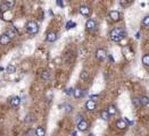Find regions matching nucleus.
<instances>
[{"label":"nucleus","instance_id":"obj_1","mask_svg":"<svg viewBox=\"0 0 149 136\" xmlns=\"http://www.w3.org/2000/svg\"><path fill=\"white\" fill-rule=\"evenodd\" d=\"M126 36V31L122 27H116L109 32V38L111 41L114 42H120L121 40H123Z\"/></svg>","mask_w":149,"mask_h":136},{"label":"nucleus","instance_id":"obj_19","mask_svg":"<svg viewBox=\"0 0 149 136\" xmlns=\"http://www.w3.org/2000/svg\"><path fill=\"white\" fill-rule=\"evenodd\" d=\"M142 64L146 67H149V53H146V55L142 56Z\"/></svg>","mask_w":149,"mask_h":136},{"label":"nucleus","instance_id":"obj_10","mask_svg":"<svg viewBox=\"0 0 149 136\" xmlns=\"http://www.w3.org/2000/svg\"><path fill=\"white\" fill-rule=\"evenodd\" d=\"M80 14L83 16H89L90 15V8L88 7V6H81L80 7Z\"/></svg>","mask_w":149,"mask_h":136},{"label":"nucleus","instance_id":"obj_32","mask_svg":"<svg viewBox=\"0 0 149 136\" xmlns=\"http://www.w3.org/2000/svg\"><path fill=\"white\" fill-rule=\"evenodd\" d=\"M129 4H130V1H123V0H122V1H120V5H121V6H128Z\"/></svg>","mask_w":149,"mask_h":136},{"label":"nucleus","instance_id":"obj_4","mask_svg":"<svg viewBox=\"0 0 149 136\" xmlns=\"http://www.w3.org/2000/svg\"><path fill=\"white\" fill-rule=\"evenodd\" d=\"M109 19L111 22L116 23V22H120L121 21V13H120L118 10H111L109 11Z\"/></svg>","mask_w":149,"mask_h":136},{"label":"nucleus","instance_id":"obj_16","mask_svg":"<svg viewBox=\"0 0 149 136\" xmlns=\"http://www.w3.org/2000/svg\"><path fill=\"white\" fill-rule=\"evenodd\" d=\"M35 134H36V136H44L46 135V130H44L43 127L39 126V127H36V128H35Z\"/></svg>","mask_w":149,"mask_h":136},{"label":"nucleus","instance_id":"obj_2","mask_svg":"<svg viewBox=\"0 0 149 136\" xmlns=\"http://www.w3.org/2000/svg\"><path fill=\"white\" fill-rule=\"evenodd\" d=\"M25 30H26V32L30 33V34H35V33H38V31H39V25L36 24L35 22L30 21V22L26 23V25H25Z\"/></svg>","mask_w":149,"mask_h":136},{"label":"nucleus","instance_id":"obj_26","mask_svg":"<svg viewBox=\"0 0 149 136\" xmlns=\"http://www.w3.org/2000/svg\"><path fill=\"white\" fill-rule=\"evenodd\" d=\"M80 78L83 79V81H88V79H89V74L87 72H82L81 75H80Z\"/></svg>","mask_w":149,"mask_h":136},{"label":"nucleus","instance_id":"obj_6","mask_svg":"<svg viewBox=\"0 0 149 136\" xmlns=\"http://www.w3.org/2000/svg\"><path fill=\"white\" fill-rule=\"evenodd\" d=\"M57 38H58V34L56 32H54V31H50V32L47 33V36H46V40H47L48 42H55Z\"/></svg>","mask_w":149,"mask_h":136},{"label":"nucleus","instance_id":"obj_20","mask_svg":"<svg viewBox=\"0 0 149 136\" xmlns=\"http://www.w3.org/2000/svg\"><path fill=\"white\" fill-rule=\"evenodd\" d=\"M100 117H101V119H104V120H108L110 117V115L108 113L107 110H102L101 113H100Z\"/></svg>","mask_w":149,"mask_h":136},{"label":"nucleus","instance_id":"obj_7","mask_svg":"<svg viewBox=\"0 0 149 136\" xmlns=\"http://www.w3.org/2000/svg\"><path fill=\"white\" fill-rule=\"evenodd\" d=\"M96 107H97L96 102L92 100H88L85 102V109H87L88 111H93V110L96 109Z\"/></svg>","mask_w":149,"mask_h":136},{"label":"nucleus","instance_id":"obj_13","mask_svg":"<svg viewBox=\"0 0 149 136\" xmlns=\"http://www.w3.org/2000/svg\"><path fill=\"white\" fill-rule=\"evenodd\" d=\"M73 95L75 96L76 99H80V98H82V96L84 95V91H83V90H81V89H79V87H77V89H75V90H74V92H73Z\"/></svg>","mask_w":149,"mask_h":136},{"label":"nucleus","instance_id":"obj_9","mask_svg":"<svg viewBox=\"0 0 149 136\" xmlns=\"http://www.w3.org/2000/svg\"><path fill=\"white\" fill-rule=\"evenodd\" d=\"M116 127L118 129H125L128 127V123L124 120V118H121L116 121Z\"/></svg>","mask_w":149,"mask_h":136},{"label":"nucleus","instance_id":"obj_25","mask_svg":"<svg viewBox=\"0 0 149 136\" xmlns=\"http://www.w3.org/2000/svg\"><path fill=\"white\" fill-rule=\"evenodd\" d=\"M132 102H133V104L136 107H140L141 106V100H140V98H133V100H132Z\"/></svg>","mask_w":149,"mask_h":136},{"label":"nucleus","instance_id":"obj_5","mask_svg":"<svg viewBox=\"0 0 149 136\" xmlns=\"http://www.w3.org/2000/svg\"><path fill=\"white\" fill-rule=\"evenodd\" d=\"M85 27H87V30L89 31V32H92V31L96 30V27H97V23L94 19H88L87 23H85Z\"/></svg>","mask_w":149,"mask_h":136},{"label":"nucleus","instance_id":"obj_21","mask_svg":"<svg viewBox=\"0 0 149 136\" xmlns=\"http://www.w3.org/2000/svg\"><path fill=\"white\" fill-rule=\"evenodd\" d=\"M41 78L42 79H49L50 78V72L49 70H43L41 73Z\"/></svg>","mask_w":149,"mask_h":136},{"label":"nucleus","instance_id":"obj_11","mask_svg":"<svg viewBox=\"0 0 149 136\" xmlns=\"http://www.w3.org/2000/svg\"><path fill=\"white\" fill-rule=\"evenodd\" d=\"M10 42V38L7 35L6 33H4L1 36H0V44H8Z\"/></svg>","mask_w":149,"mask_h":136},{"label":"nucleus","instance_id":"obj_31","mask_svg":"<svg viewBox=\"0 0 149 136\" xmlns=\"http://www.w3.org/2000/svg\"><path fill=\"white\" fill-rule=\"evenodd\" d=\"M98 99H99V95H97V94H94V95H91V96H90V100H92V101H94V102L98 100Z\"/></svg>","mask_w":149,"mask_h":136},{"label":"nucleus","instance_id":"obj_29","mask_svg":"<svg viewBox=\"0 0 149 136\" xmlns=\"http://www.w3.org/2000/svg\"><path fill=\"white\" fill-rule=\"evenodd\" d=\"M6 4L9 6V8H11V7L14 6V4H15V2H14V0H6Z\"/></svg>","mask_w":149,"mask_h":136},{"label":"nucleus","instance_id":"obj_3","mask_svg":"<svg viewBox=\"0 0 149 136\" xmlns=\"http://www.w3.org/2000/svg\"><path fill=\"white\" fill-rule=\"evenodd\" d=\"M107 57H108V55H107V52H106L105 49H101V48L97 49V51H96V58L98 59V60L104 61Z\"/></svg>","mask_w":149,"mask_h":136},{"label":"nucleus","instance_id":"obj_30","mask_svg":"<svg viewBox=\"0 0 149 136\" xmlns=\"http://www.w3.org/2000/svg\"><path fill=\"white\" fill-rule=\"evenodd\" d=\"M65 110H66V112H71L73 110V108H72V106H70V104H66V106H65Z\"/></svg>","mask_w":149,"mask_h":136},{"label":"nucleus","instance_id":"obj_22","mask_svg":"<svg viewBox=\"0 0 149 136\" xmlns=\"http://www.w3.org/2000/svg\"><path fill=\"white\" fill-rule=\"evenodd\" d=\"M33 120H34V116L32 115V113H28L26 117H25V120H24V121H25L26 124H31Z\"/></svg>","mask_w":149,"mask_h":136},{"label":"nucleus","instance_id":"obj_23","mask_svg":"<svg viewBox=\"0 0 149 136\" xmlns=\"http://www.w3.org/2000/svg\"><path fill=\"white\" fill-rule=\"evenodd\" d=\"M76 26V23H74L72 21H68L66 23V30H71V28H73V27H75Z\"/></svg>","mask_w":149,"mask_h":136},{"label":"nucleus","instance_id":"obj_15","mask_svg":"<svg viewBox=\"0 0 149 136\" xmlns=\"http://www.w3.org/2000/svg\"><path fill=\"white\" fill-rule=\"evenodd\" d=\"M10 8H9V6H8L7 4H6V1H4V2H1V5H0V13L1 14H4V13H6V11H8Z\"/></svg>","mask_w":149,"mask_h":136},{"label":"nucleus","instance_id":"obj_17","mask_svg":"<svg viewBox=\"0 0 149 136\" xmlns=\"http://www.w3.org/2000/svg\"><path fill=\"white\" fill-rule=\"evenodd\" d=\"M140 100H141V106L142 107H147L149 104V98L147 95H142L140 96Z\"/></svg>","mask_w":149,"mask_h":136},{"label":"nucleus","instance_id":"obj_28","mask_svg":"<svg viewBox=\"0 0 149 136\" xmlns=\"http://www.w3.org/2000/svg\"><path fill=\"white\" fill-rule=\"evenodd\" d=\"M73 92H74V90L72 89V87H68V89H66V90H65V93H66L67 95H71V94H72Z\"/></svg>","mask_w":149,"mask_h":136},{"label":"nucleus","instance_id":"obj_18","mask_svg":"<svg viewBox=\"0 0 149 136\" xmlns=\"http://www.w3.org/2000/svg\"><path fill=\"white\" fill-rule=\"evenodd\" d=\"M6 34H7L10 39L11 38H15V36H16V30H15V28H13V27H10V28H8V30H7Z\"/></svg>","mask_w":149,"mask_h":136},{"label":"nucleus","instance_id":"obj_12","mask_svg":"<svg viewBox=\"0 0 149 136\" xmlns=\"http://www.w3.org/2000/svg\"><path fill=\"white\" fill-rule=\"evenodd\" d=\"M19 103H21V99H19L18 96H14V98H11V100H10V104H11V107L16 108V107H18V106H19Z\"/></svg>","mask_w":149,"mask_h":136},{"label":"nucleus","instance_id":"obj_33","mask_svg":"<svg viewBox=\"0 0 149 136\" xmlns=\"http://www.w3.org/2000/svg\"><path fill=\"white\" fill-rule=\"evenodd\" d=\"M56 4H57V6H59V7H63V6H64V2L61 1V0H57Z\"/></svg>","mask_w":149,"mask_h":136},{"label":"nucleus","instance_id":"obj_24","mask_svg":"<svg viewBox=\"0 0 149 136\" xmlns=\"http://www.w3.org/2000/svg\"><path fill=\"white\" fill-rule=\"evenodd\" d=\"M6 70H7V73H9V74L15 73V66H14V65H8V66L6 67Z\"/></svg>","mask_w":149,"mask_h":136},{"label":"nucleus","instance_id":"obj_8","mask_svg":"<svg viewBox=\"0 0 149 136\" xmlns=\"http://www.w3.org/2000/svg\"><path fill=\"white\" fill-rule=\"evenodd\" d=\"M88 127H89V123H88L87 120H84V119L77 124V129L81 130V132H84V130H87Z\"/></svg>","mask_w":149,"mask_h":136},{"label":"nucleus","instance_id":"obj_37","mask_svg":"<svg viewBox=\"0 0 149 136\" xmlns=\"http://www.w3.org/2000/svg\"><path fill=\"white\" fill-rule=\"evenodd\" d=\"M136 38H137V39L140 38V33H137V34H136Z\"/></svg>","mask_w":149,"mask_h":136},{"label":"nucleus","instance_id":"obj_38","mask_svg":"<svg viewBox=\"0 0 149 136\" xmlns=\"http://www.w3.org/2000/svg\"><path fill=\"white\" fill-rule=\"evenodd\" d=\"M72 136H76V132H73L72 133Z\"/></svg>","mask_w":149,"mask_h":136},{"label":"nucleus","instance_id":"obj_35","mask_svg":"<svg viewBox=\"0 0 149 136\" xmlns=\"http://www.w3.org/2000/svg\"><path fill=\"white\" fill-rule=\"evenodd\" d=\"M33 133H35V130H34V132H33V130H28V132H27V136H31V135H32L33 134Z\"/></svg>","mask_w":149,"mask_h":136},{"label":"nucleus","instance_id":"obj_34","mask_svg":"<svg viewBox=\"0 0 149 136\" xmlns=\"http://www.w3.org/2000/svg\"><path fill=\"white\" fill-rule=\"evenodd\" d=\"M82 120H83V119H82V116H81V115H79V116L76 117V121H77V124H79L80 121H82Z\"/></svg>","mask_w":149,"mask_h":136},{"label":"nucleus","instance_id":"obj_14","mask_svg":"<svg viewBox=\"0 0 149 136\" xmlns=\"http://www.w3.org/2000/svg\"><path fill=\"white\" fill-rule=\"evenodd\" d=\"M106 110H107L108 113H109L110 116H115L116 112H117V109H116V107L114 106V104H110V106H108V108H107Z\"/></svg>","mask_w":149,"mask_h":136},{"label":"nucleus","instance_id":"obj_27","mask_svg":"<svg viewBox=\"0 0 149 136\" xmlns=\"http://www.w3.org/2000/svg\"><path fill=\"white\" fill-rule=\"evenodd\" d=\"M142 24H144V26L149 27V16H146L145 18L142 19Z\"/></svg>","mask_w":149,"mask_h":136},{"label":"nucleus","instance_id":"obj_36","mask_svg":"<svg viewBox=\"0 0 149 136\" xmlns=\"http://www.w3.org/2000/svg\"><path fill=\"white\" fill-rule=\"evenodd\" d=\"M108 58H109V60H110L111 62H114V58H113V57H111L110 55H108Z\"/></svg>","mask_w":149,"mask_h":136}]
</instances>
